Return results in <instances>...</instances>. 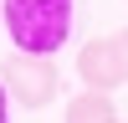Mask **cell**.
<instances>
[{
  "instance_id": "1",
  "label": "cell",
  "mask_w": 128,
  "mask_h": 123,
  "mask_svg": "<svg viewBox=\"0 0 128 123\" xmlns=\"http://www.w3.org/2000/svg\"><path fill=\"white\" fill-rule=\"evenodd\" d=\"M0 20L16 51L56 56L72 36V0H0Z\"/></svg>"
},
{
  "instance_id": "2",
  "label": "cell",
  "mask_w": 128,
  "mask_h": 123,
  "mask_svg": "<svg viewBox=\"0 0 128 123\" xmlns=\"http://www.w3.org/2000/svg\"><path fill=\"white\" fill-rule=\"evenodd\" d=\"M0 82H5L10 102H20L26 113H41L56 102L62 92V72L51 56H31V51H10L5 62H0Z\"/></svg>"
},
{
  "instance_id": "3",
  "label": "cell",
  "mask_w": 128,
  "mask_h": 123,
  "mask_svg": "<svg viewBox=\"0 0 128 123\" xmlns=\"http://www.w3.org/2000/svg\"><path fill=\"white\" fill-rule=\"evenodd\" d=\"M77 77L82 87H98V92H118L123 87V56H118V41L113 36H92L87 46H77Z\"/></svg>"
},
{
  "instance_id": "4",
  "label": "cell",
  "mask_w": 128,
  "mask_h": 123,
  "mask_svg": "<svg viewBox=\"0 0 128 123\" xmlns=\"http://www.w3.org/2000/svg\"><path fill=\"white\" fill-rule=\"evenodd\" d=\"M62 123H118L113 92H98V87L72 92V98H67V108H62Z\"/></svg>"
},
{
  "instance_id": "5",
  "label": "cell",
  "mask_w": 128,
  "mask_h": 123,
  "mask_svg": "<svg viewBox=\"0 0 128 123\" xmlns=\"http://www.w3.org/2000/svg\"><path fill=\"white\" fill-rule=\"evenodd\" d=\"M113 41H118V56H123V77H128V26L113 31Z\"/></svg>"
},
{
  "instance_id": "6",
  "label": "cell",
  "mask_w": 128,
  "mask_h": 123,
  "mask_svg": "<svg viewBox=\"0 0 128 123\" xmlns=\"http://www.w3.org/2000/svg\"><path fill=\"white\" fill-rule=\"evenodd\" d=\"M10 118V92H5V82H0V123Z\"/></svg>"
},
{
  "instance_id": "7",
  "label": "cell",
  "mask_w": 128,
  "mask_h": 123,
  "mask_svg": "<svg viewBox=\"0 0 128 123\" xmlns=\"http://www.w3.org/2000/svg\"><path fill=\"white\" fill-rule=\"evenodd\" d=\"M118 123H123V118H118Z\"/></svg>"
}]
</instances>
